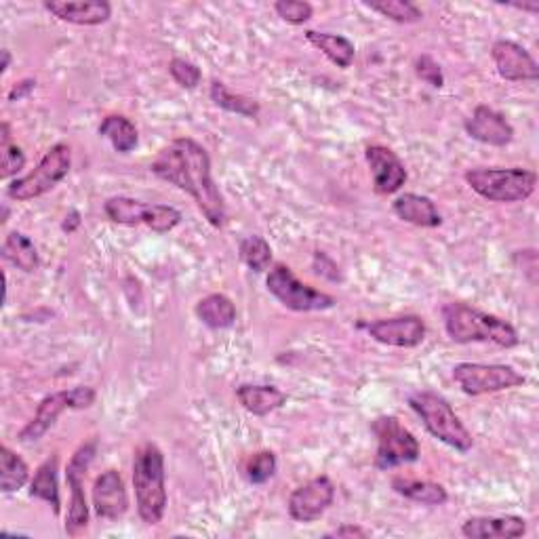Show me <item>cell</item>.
<instances>
[{
  "mask_svg": "<svg viewBox=\"0 0 539 539\" xmlns=\"http://www.w3.org/2000/svg\"><path fill=\"white\" fill-rule=\"evenodd\" d=\"M150 171L169 182L177 190L194 198V203L205 215L213 228H224L226 224V203L219 192L213 173L209 152L192 137H177L165 146L152 161Z\"/></svg>",
  "mask_w": 539,
  "mask_h": 539,
  "instance_id": "6da1fadb",
  "label": "cell"
},
{
  "mask_svg": "<svg viewBox=\"0 0 539 539\" xmlns=\"http://www.w3.org/2000/svg\"><path fill=\"white\" fill-rule=\"evenodd\" d=\"M443 325L455 344H495L506 350L521 344L518 331L504 318L472 308L464 302L443 306Z\"/></svg>",
  "mask_w": 539,
  "mask_h": 539,
  "instance_id": "7a4b0ae2",
  "label": "cell"
},
{
  "mask_svg": "<svg viewBox=\"0 0 539 539\" xmlns=\"http://www.w3.org/2000/svg\"><path fill=\"white\" fill-rule=\"evenodd\" d=\"M133 489L137 514L148 527L158 525L167 512L165 455L154 443L139 445L133 453Z\"/></svg>",
  "mask_w": 539,
  "mask_h": 539,
  "instance_id": "3957f363",
  "label": "cell"
},
{
  "mask_svg": "<svg viewBox=\"0 0 539 539\" xmlns=\"http://www.w3.org/2000/svg\"><path fill=\"white\" fill-rule=\"evenodd\" d=\"M409 407L422 419L424 428L447 447L459 453H468L474 447L472 432L459 419L445 396L432 390H419L409 396Z\"/></svg>",
  "mask_w": 539,
  "mask_h": 539,
  "instance_id": "277c9868",
  "label": "cell"
},
{
  "mask_svg": "<svg viewBox=\"0 0 539 539\" xmlns=\"http://www.w3.org/2000/svg\"><path fill=\"white\" fill-rule=\"evenodd\" d=\"M464 179L472 192L489 203H523L537 188V173L523 167L470 169Z\"/></svg>",
  "mask_w": 539,
  "mask_h": 539,
  "instance_id": "5b68a950",
  "label": "cell"
},
{
  "mask_svg": "<svg viewBox=\"0 0 539 539\" xmlns=\"http://www.w3.org/2000/svg\"><path fill=\"white\" fill-rule=\"evenodd\" d=\"M72 169V148L64 142L51 146L38 165L24 177H15L7 188V196L17 203H30L49 194L64 182Z\"/></svg>",
  "mask_w": 539,
  "mask_h": 539,
  "instance_id": "8992f818",
  "label": "cell"
},
{
  "mask_svg": "<svg viewBox=\"0 0 539 539\" xmlns=\"http://www.w3.org/2000/svg\"><path fill=\"white\" fill-rule=\"evenodd\" d=\"M371 432L377 438L375 451V468L377 470H392L405 464H415L422 447L415 434L401 424V419L394 415H379L373 419Z\"/></svg>",
  "mask_w": 539,
  "mask_h": 539,
  "instance_id": "52a82bcc",
  "label": "cell"
},
{
  "mask_svg": "<svg viewBox=\"0 0 539 539\" xmlns=\"http://www.w3.org/2000/svg\"><path fill=\"white\" fill-rule=\"evenodd\" d=\"M95 398H97V392L91 386H76L70 390H59V392L47 394L41 401V405H38L36 415L22 430H19L17 441L24 445L41 441V438L57 424V419L62 417L64 411L89 409L93 407Z\"/></svg>",
  "mask_w": 539,
  "mask_h": 539,
  "instance_id": "ba28073f",
  "label": "cell"
},
{
  "mask_svg": "<svg viewBox=\"0 0 539 539\" xmlns=\"http://www.w3.org/2000/svg\"><path fill=\"white\" fill-rule=\"evenodd\" d=\"M104 213L118 226H148L156 234H167L182 224V213L171 205H152L131 196H112L104 203Z\"/></svg>",
  "mask_w": 539,
  "mask_h": 539,
  "instance_id": "9c48e42d",
  "label": "cell"
},
{
  "mask_svg": "<svg viewBox=\"0 0 539 539\" xmlns=\"http://www.w3.org/2000/svg\"><path fill=\"white\" fill-rule=\"evenodd\" d=\"M266 287L287 310L293 312H325L335 308L337 299L325 291H318L299 281L285 264H274L268 270Z\"/></svg>",
  "mask_w": 539,
  "mask_h": 539,
  "instance_id": "30bf717a",
  "label": "cell"
},
{
  "mask_svg": "<svg viewBox=\"0 0 539 539\" xmlns=\"http://www.w3.org/2000/svg\"><path fill=\"white\" fill-rule=\"evenodd\" d=\"M453 379L468 396L497 394L527 384V377L521 371L499 363H457L453 367Z\"/></svg>",
  "mask_w": 539,
  "mask_h": 539,
  "instance_id": "8fae6325",
  "label": "cell"
},
{
  "mask_svg": "<svg viewBox=\"0 0 539 539\" xmlns=\"http://www.w3.org/2000/svg\"><path fill=\"white\" fill-rule=\"evenodd\" d=\"M97 453V441H87L74 451L66 468V481L70 489V504L66 514V533L70 537L81 535L89 525V506L85 495V476Z\"/></svg>",
  "mask_w": 539,
  "mask_h": 539,
  "instance_id": "7c38bea8",
  "label": "cell"
},
{
  "mask_svg": "<svg viewBox=\"0 0 539 539\" xmlns=\"http://www.w3.org/2000/svg\"><path fill=\"white\" fill-rule=\"evenodd\" d=\"M335 502V485L327 474L314 476L308 483L293 489L287 502L289 516L295 523H314Z\"/></svg>",
  "mask_w": 539,
  "mask_h": 539,
  "instance_id": "4fadbf2b",
  "label": "cell"
},
{
  "mask_svg": "<svg viewBox=\"0 0 539 539\" xmlns=\"http://www.w3.org/2000/svg\"><path fill=\"white\" fill-rule=\"evenodd\" d=\"M365 329L377 344L392 346V348H407V350L422 346L426 339V331H428L424 318L417 314L379 318V321L365 325Z\"/></svg>",
  "mask_w": 539,
  "mask_h": 539,
  "instance_id": "5bb4252c",
  "label": "cell"
},
{
  "mask_svg": "<svg viewBox=\"0 0 539 539\" xmlns=\"http://www.w3.org/2000/svg\"><path fill=\"white\" fill-rule=\"evenodd\" d=\"M491 59L499 78L508 83H535L539 78V66L533 55L514 41H495L491 47Z\"/></svg>",
  "mask_w": 539,
  "mask_h": 539,
  "instance_id": "9a60e30c",
  "label": "cell"
},
{
  "mask_svg": "<svg viewBox=\"0 0 539 539\" xmlns=\"http://www.w3.org/2000/svg\"><path fill=\"white\" fill-rule=\"evenodd\" d=\"M365 161L369 165L371 177H373V188L377 194H396L407 182V169L405 163L401 161L394 150L386 146H367L365 148Z\"/></svg>",
  "mask_w": 539,
  "mask_h": 539,
  "instance_id": "2e32d148",
  "label": "cell"
},
{
  "mask_svg": "<svg viewBox=\"0 0 539 539\" xmlns=\"http://www.w3.org/2000/svg\"><path fill=\"white\" fill-rule=\"evenodd\" d=\"M464 129L474 142L493 148H506L514 139V127L508 118L485 104L474 108V112L466 118Z\"/></svg>",
  "mask_w": 539,
  "mask_h": 539,
  "instance_id": "e0dca14e",
  "label": "cell"
},
{
  "mask_svg": "<svg viewBox=\"0 0 539 539\" xmlns=\"http://www.w3.org/2000/svg\"><path fill=\"white\" fill-rule=\"evenodd\" d=\"M93 508L104 521H118L129 510V493L125 478L118 470H106L93 483Z\"/></svg>",
  "mask_w": 539,
  "mask_h": 539,
  "instance_id": "ac0fdd59",
  "label": "cell"
},
{
  "mask_svg": "<svg viewBox=\"0 0 539 539\" xmlns=\"http://www.w3.org/2000/svg\"><path fill=\"white\" fill-rule=\"evenodd\" d=\"M43 7L59 22L72 26H104L112 17V5L106 0H45Z\"/></svg>",
  "mask_w": 539,
  "mask_h": 539,
  "instance_id": "d6986e66",
  "label": "cell"
},
{
  "mask_svg": "<svg viewBox=\"0 0 539 539\" xmlns=\"http://www.w3.org/2000/svg\"><path fill=\"white\" fill-rule=\"evenodd\" d=\"M527 533L523 516H470L462 525V535L468 539H516Z\"/></svg>",
  "mask_w": 539,
  "mask_h": 539,
  "instance_id": "ffe728a7",
  "label": "cell"
},
{
  "mask_svg": "<svg viewBox=\"0 0 539 539\" xmlns=\"http://www.w3.org/2000/svg\"><path fill=\"white\" fill-rule=\"evenodd\" d=\"M394 215L405 224L417 226V228H438L443 224V215L434 205L432 198L415 192H405L392 203Z\"/></svg>",
  "mask_w": 539,
  "mask_h": 539,
  "instance_id": "44dd1931",
  "label": "cell"
},
{
  "mask_svg": "<svg viewBox=\"0 0 539 539\" xmlns=\"http://www.w3.org/2000/svg\"><path fill=\"white\" fill-rule=\"evenodd\" d=\"M238 403L255 417H266L287 403V394L270 384H243L236 388Z\"/></svg>",
  "mask_w": 539,
  "mask_h": 539,
  "instance_id": "7402d4cb",
  "label": "cell"
},
{
  "mask_svg": "<svg viewBox=\"0 0 539 539\" xmlns=\"http://www.w3.org/2000/svg\"><path fill=\"white\" fill-rule=\"evenodd\" d=\"M306 41L321 51L331 64H335L337 68L348 70L354 64L356 57V49L350 38L342 36V34H331V32H316V30H306L304 32Z\"/></svg>",
  "mask_w": 539,
  "mask_h": 539,
  "instance_id": "603a6c76",
  "label": "cell"
},
{
  "mask_svg": "<svg viewBox=\"0 0 539 539\" xmlns=\"http://www.w3.org/2000/svg\"><path fill=\"white\" fill-rule=\"evenodd\" d=\"M198 321L213 331L230 329L236 323V306L224 293H211L203 297L194 308Z\"/></svg>",
  "mask_w": 539,
  "mask_h": 539,
  "instance_id": "cb8c5ba5",
  "label": "cell"
},
{
  "mask_svg": "<svg viewBox=\"0 0 539 539\" xmlns=\"http://www.w3.org/2000/svg\"><path fill=\"white\" fill-rule=\"evenodd\" d=\"M392 489L401 497L411 499V502L422 504V506H445L449 502V493L441 483L415 481V478L394 476Z\"/></svg>",
  "mask_w": 539,
  "mask_h": 539,
  "instance_id": "d4e9b609",
  "label": "cell"
},
{
  "mask_svg": "<svg viewBox=\"0 0 539 539\" xmlns=\"http://www.w3.org/2000/svg\"><path fill=\"white\" fill-rule=\"evenodd\" d=\"M57 472H59V457H57V453H53L51 457L45 459L41 466L36 468L32 481H30V495L47 502L55 514L62 512V497H59Z\"/></svg>",
  "mask_w": 539,
  "mask_h": 539,
  "instance_id": "484cf974",
  "label": "cell"
},
{
  "mask_svg": "<svg viewBox=\"0 0 539 539\" xmlns=\"http://www.w3.org/2000/svg\"><path fill=\"white\" fill-rule=\"evenodd\" d=\"M97 133L108 139L118 154H129L139 144V131L135 123L123 114H108L102 125H99Z\"/></svg>",
  "mask_w": 539,
  "mask_h": 539,
  "instance_id": "4316f807",
  "label": "cell"
},
{
  "mask_svg": "<svg viewBox=\"0 0 539 539\" xmlns=\"http://www.w3.org/2000/svg\"><path fill=\"white\" fill-rule=\"evenodd\" d=\"M3 257L11 266H15L17 270H22L26 274L36 272L38 266H41V257H38L34 243L24 232H11L5 236Z\"/></svg>",
  "mask_w": 539,
  "mask_h": 539,
  "instance_id": "83f0119b",
  "label": "cell"
},
{
  "mask_svg": "<svg viewBox=\"0 0 539 539\" xmlns=\"http://www.w3.org/2000/svg\"><path fill=\"white\" fill-rule=\"evenodd\" d=\"M209 97L217 108H222L236 116H243V118H257L259 110H262L259 108L257 99L241 95V93H232L222 81H211Z\"/></svg>",
  "mask_w": 539,
  "mask_h": 539,
  "instance_id": "f1b7e54d",
  "label": "cell"
},
{
  "mask_svg": "<svg viewBox=\"0 0 539 539\" xmlns=\"http://www.w3.org/2000/svg\"><path fill=\"white\" fill-rule=\"evenodd\" d=\"M30 481V468L11 447H0V491L15 493Z\"/></svg>",
  "mask_w": 539,
  "mask_h": 539,
  "instance_id": "f546056e",
  "label": "cell"
},
{
  "mask_svg": "<svg viewBox=\"0 0 539 539\" xmlns=\"http://www.w3.org/2000/svg\"><path fill=\"white\" fill-rule=\"evenodd\" d=\"M238 253H241L243 264L255 274H264L272 268V247L264 236H245L241 245H238Z\"/></svg>",
  "mask_w": 539,
  "mask_h": 539,
  "instance_id": "4dcf8cb0",
  "label": "cell"
},
{
  "mask_svg": "<svg viewBox=\"0 0 539 539\" xmlns=\"http://www.w3.org/2000/svg\"><path fill=\"white\" fill-rule=\"evenodd\" d=\"M371 11L379 13L382 17L390 19V22L396 24H417L424 19L422 9H419L415 3H409V0H377V3H365Z\"/></svg>",
  "mask_w": 539,
  "mask_h": 539,
  "instance_id": "1f68e13d",
  "label": "cell"
},
{
  "mask_svg": "<svg viewBox=\"0 0 539 539\" xmlns=\"http://www.w3.org/2000/svg\"><path fill=\"white\" fill-rule=\"evenodd\" d=\"M276 455L268 449L264 451H257L253 453L249 459H247V466H245V476L247 481L251 485H264L268 483L270 478L276 474Z\"/></svg>",
  "mask_w": 539,
  "mask_h": 539,
  "instance_id": "d6a6232c",
  "label": "cell"
},
{
  "mask_svg": "<svg viewBox=\"0 0 539 539\" xmlns=\"http://www.w3.org/2000/svg\"><path fill=\"white\" fill-rule=\"evenodd\" d=\"M169 74H171L173 81L182 89H186V91H194L203 81L201 68H198L194 62H190V59H184V57H173L171 59V62H169Z\"/></svg>",
  "mask_w": 539,
  "mask_h": 539,
  "instance_id": "836d02e7",
  "label": "cell"
},
{
  "mask_svg": "<svg viewBox=\"0 0 539 539\" xmlns=\"http://www.w3.org/2000/svg\"><path fill=\"white\" fill-rule=\"evenodd\" d=\"M274 11L291 26H304L314 15V7L306 0H278L274 3Z\"/></svg>",
  "mask_w": 539,
  "mask_h": 539,
  "instance_id": "e575fe53",
  "label": "cell"
},
{
  "mask_svg": "<svg viewBox=\"0 0 539 539\" xmlns=\"http://www.w3.org/2000/svg\"><path fill=\"white\" fill-rule=\"evenodd\" d=\"M415 76L419 81H424L426 85H430L432 89H443L445 87V74L441 64L436 62L434 57L430 55H419L413 64Z\"/></svg>",
  "mask_w": 539,
  "mask_h": 539,
  "instance_id": "d590c367",
  "label": "cell"
},
{
  "mask_svg": "<svg viewBox=\"0 0 539 539\" xmlns=\"http://www.w3.org/2000/svg\"><path fill=\"white\" fill-rule=\"evenodd\" d=\"M0 150H3V161H0V177L11 179L17 177V173H22L26 167V154L13 142H0Z\"/></svg>",
  "mask_w": 539,
  "mask_h": 539,
  "instance_id": "8d00e7d4",
  "label": "cell"
},
{
  "mask_svg": "<svg viewBox=\"0 0 539 539\" xmlns=\"http://www.w3.org/2000/svg\"><path fill=\"white\" fill-rule=\"evenodd\" d=\"M314 270L318 276H325V278H329V281H342V274H339L337 264L323 251L314 253Z\"/></svg>",
  "mask_w": 539,
  "mask_h": 539,
  "instance_id": "74e56055",
  "label": "cell"
},
{
  "mask_svg": "<svg viewBox=\"0 0 539 539\" xmlns=\"http://www.w3.org/2000/svg\"><path fill=\"white\" fill-rule=\"evenodd\" d=\"M516 259H523V272L529 276V281L535 285L537 283V251L535 249H525V251H516Z\"/></svg>",
  "mask_w": 539,
  "mask_h": 539,
  "instance_id": "f35d334b",
  "label": "cell"
},
{
  "mask_svg": "<svg viewBox=\"0 0 539 539\" xmlns=\"http://www.w3.org/2000/svg\"><path fill=\"white\" fill-rule=\"evenodd\" d=\"M325 537H339V539H354V537H358V539H363V537H369V531L367 529H363L361 525H354V523H346V525H342V527H337V529H333V531H329Z\"/></svg>",
  "mask_w": 539,
  "mask_h": 539,
  "instance_id": "ab89813d",
  "label": "cell"
},
{
  "mask_svg": "<svg viewBox=\"0 0 539 539\" xmlns=\"http://www.w3.org/2000/svg\"><path fill=\"white\" fill-rule=\"evenodd\" d=\"M34 89H36L34 78H24V81H19V83L13 85V89L9 91L7 99H9V102H22V99L28 97Z\"/></svg>",
  "mask_w": 539,
  "mask_h": 539,
  "instance_id": "60d3db41",
  "label": "cell"
},
{
  "mask_svg": "<svg viewBox=\"0 0 539 539\" xmlns=\"http://www.w3.org/2000/svg\"><path fill=\"white\" fill-rule=\"evenodd\" d=\"M81 224H83V217H81V213H78L76 209H72V211H68V215L64 217L62 230H64L66 234H74L78 228H81Z\"/></svg>",
  "mask_w": 539,
  "mask_h": 539,
  "instance_id": "b9f144b4",
  "label": "cell"
},
{
  "mask_svg": "<svg viewBox=\"0 0 539 539\" xmlns=\"http://www.w3.org/2000/svg\"><path fill=\"white\" fill-rule=\"evenodd\" d=\"M508 7L518 9V11H523V13H531V15H537L539 13V3H537V0H531V3H508Z\"/></svg>",
  "mask_w": 539,
  "mask_h": 539,
  "instance_id": "7bdbcfd3",
  "label": "cell"
},
{
  "mask_svg": "<svg viewBox=\"0 0 539 539\" xmlns=\"http://www.w3.org/2000/svg\"><path fill=\"white\" fill-rule=\"evenodd\" d=\"M11 66V51L9 49H3V64H0V72H7Z\"/></svg>",
  "mask_w": 539,
  "mask_h": 539,
  "instance_id": "ee69618b",
  "label": "cell"
}]
</instances>
